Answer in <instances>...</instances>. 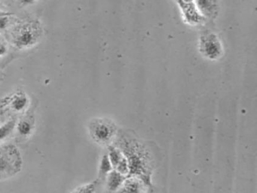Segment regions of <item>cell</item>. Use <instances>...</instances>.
I'll use <instances>...</instances> for the list:
<instances>
[{"mask_svg":"<svg viewBox=\"0 0 257 193\" xmlns=\"http://www.w3.org/2000/svg\"><path fill=\"white\" fill-rule=\"evenodd\" d=\"M117 147L127 158L129 176L142 179L148 186L151 185L152 161L147 148L135 137L129 134H120L117 139Z\"/></svg>","mask_w":257,"mask_h":193,"instance_id":"cell-1","label":"cell"},{"mask_svg":"<svg viewBox=\"0 0 257 193\" xmlns=\"http://www.w3.org/2000/svg\"><path fill=\"white\" fill-rule=\"evenodd\" d=\"M43 36V28L38 20L19 23L10 31L12 43L19 49L32 48Z\"/></svg>","mask_w":257,"mask_h":193,"instance_id":"cell-2","label":"cell"},{"mask_svg":"<svg viewBox=\"0 0 257 193\" xmlns=\"http://www.w3.org/2000/svg\"><path fill=\"white\" fill-rule=\"evenodd\" d=\"M22 159L19 149L13 144L0 146V179H7L19 173Z\"/></svg>","mask_w":257,"mask_h":193,"instance_id":"cell-3","label":"cell"},{"mask_svg":"<svg viewBox=\"0 0 257 193\" xmlns=\"http://www.w3.org/2000/svg\"><path fill=\"white\" fill-rule=\"evenodd\" d=\"M88 128L92 140L103 146H109L117 135L115 124L105 118H94L91 119L88 123Z\"/></svg>","mask_w":257,"mask_h":193,"instance_id":"cell-4","label":"cell"},{"mask_svg":"<svg viewBox=\"0 0 257 193\" xmlns=\"http://www.w3.org/2000/svg\"><path fill=\"white\" fill-rule=\"evenodd\" d=\"M198 48L200 53L210 60H218L223 53L222 42L217 35L213 33H205L201 35Z\"/></svg>","mask_w":257,"mask_h":193,"instance_id":"cell-5","label":"cell"},{"mask_svg":"<svg viewBox=\"0 0 257 193\" xmlns=\"http://www.w3.org/2000/svg\"><path fill=\"white\" fill-rule=\"evenodd\" d=\"M177 3L181 9L183 18L186 23L192 24V25H195V24L202 22L204 18L198 12L193 2L186 3L182 0H177Z\"/></svg>","mask_w":257,"mask_h":193,"instance_id":"cell-6","label":"cell"},{"mask_svg":"<svg viewBox=\"0 0 257 193\" xmlns=\"http://www.w3.org/2000/svg\"><path fill=\"white\" fill-rule=\"evenodd\" d=\"M148 186L142 179L136 176H127L122 185L115 193H144L147 191Z\"/></svg>","mask_w":257,"mask_h":193,"instance_id":"cell-7","label":"cell"},{"mask_svg":"<svg viewBox=\"0 0 257 193\" xmlns=\"http://www.w3.org/2000/svg\"><path fill=\"white\" fill-rule=\"evenodd\" d=\"M195 5L204 18H213L217 14V0H195Z\"/></svg>","mask_w":257,"mask_h":193,"instance_id":"cell-8","label":"cell"},{"mask_svg":"<svg viewBox=\"0 0 257 193\" xmlns=\"http://www.w3.org/2000/svg\"><path fill=\"white\" fill-rule=\"evenodd\" d=\"M126 177L127 176H124L113 169L105 179L107 193H115L122 185Z\"/></svg>","mask_w":257,"mask_h":193,"instance_id":"cell-9","label":"cell"},{"mask_svg":"<svg viewBox=\"0 0 257 193\" xmlns=\"http://www.w3.org/2000/svg\"><path fill=\"white\" fill-rule=\"evenodd\" d=\"M10 104L15 111L22 112L28 107L29 99L25 93L19 92L10 98Z\"/></svg>","mask_w":257,"mask_h":193,"instance_id":"cell-10","label":"cell"},{"mask_svg":"<svg viewBox=\"0 0 257 193\" xmlns=\"http://www.w3.org/2000/svg\"><path fill=\"white\" fill-rule=\"evenodd\" d=\"M113 170L112 164L109 161L107 154H104L100 160V165H99L98 178L100 181H104L106 176Z\"/></svg>","mask_w":257,"mask_h":193,"instance_id":"cell-11","label":"cell"},{"mask_svg":"<svg viewBox=\"0 0 257 193\" xmlns=\"http://www.w3.org/2000/svg\"><path fill=\"white\" fill-rule=\"evenodd\" d=\"M108 151L109 152H108L107 155L108 157H109V161H110L113 169H115V167L118 165V163L122 159L123 157H124V154L122 153V152L117 146H113V145H109L108 146Z\"/></svg>","mask_w":257,"mask_h":193,"instance_id":"cell-12","label":"cell"},{"mask_svg":"<svg viewBox=\"0 0 257 193\" xmlns=\"http://www.w3.org/2000/svg\"><path fill=\"white\" fill-rule=\"evenodd\" d=\"M34 121L31 117H25L19 121L17 125L18 131L23 136H28L32 132Z\"/></svg>","mask_w":257,"mask_h":193,"instance_id":"cell-13","label":"cell"},{"mask_svg":"<svg viewBox=\"0 0 257 193\" xmlns=\"http://www.w3.org/2000/svg\"><path fill=\"white\" fill-rule=\"evenodd\" d=\"M100 182V179H97L89 183L84 184L75 188L72 193H97V185Z\"/></svg>","mask_w":257,"mask_h":193,"instance_id":"cell-14","label":"cell"},{"mask_svg":"<svg viewBox=\"0 0 257 193\" xmlns=\"http://www.w3.org/2000/svg\"><path fill=\"white\" fill-rule=\"evenodd\" d=\"M16 125V121L13 119V120L9 121L8 122L0 127V140H4L6 137H8L14 129Z\"/></svg>","mask_w":257,"mask_h":193,"instance_id":"cell-15","label":"cell"},{"mask_svg":"<svg viewBox=\"0 0 257 193\" xmlns=\"http://www.w3.org/2000/svg\"><path fill=\"white\" fill-rule=\"evenodd\" d=\"M12 14L10 13H0V30H4L7 28L10 23V18Z\"/></svg>","mask_w":257,"mask_h":193,"instance_id":"cell-16","label":"cell"},{"mask_svg":"<svg viewBox=\"0 0 257 193\" xmlns=\"http://www.w3.org/2000/svg\"><path fill=\"white\" fill-rule=\"evenodd\" d=\"M8 52V46L2 39H0V57L6 55Z\"/></svg>","mask_w":257,"mask_h":193,"instance_id":"cell-17","label":"cell"},{"mask_svg":"<svg viewBox=\"0 0 257 193\" xmlns=\"http://www.w3.org/2000/svg\"><path fill=\"white\" fill-rule=\"evenodd\" d=\"M18 1H19L21 4L26 6V5L33 4V3H35L37 0H18Z\"/></svg>","mask_w":257,"mask_h":193,"instance_id":"cell-18","label":"cell"},{"mask_svg":"<svg viewBox=\"0 0 257 193\" xmlns=\"http://www.w3.org/2000/svg\"><path fill=\"white\" fill-rule=\"evenodd\" d=\"M146 193H153V188H152L151 187H150V188H148V189H147V192Z\"/></svg>","mask_w":257,"mask_h":193,"instance_id":"cell-19","label":"cell"},{"mask_svg":"<svg viewBox=\"0 0 257 193\" xmlns=\"http://www.w3.org/2000/svg\"><path fill=\"white\" fill-rule=\"evenodd\" d=\"M182 1L186 2V3H191V2H193L194 0H182Z\"/></svg>","mask_w":257,"mask_h":193,"instance_id":"cell-20","label":"cell"}]
</instances>
